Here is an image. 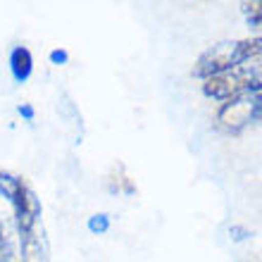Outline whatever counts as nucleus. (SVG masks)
<instances>
[{
  "instance_id": "obj_1",
  "label": "nucleus",
  "mask_w": 262,
  "mask_h": 262,
  "mask_svg": "<svg viewBox=\"0 0 262 262\" xmlns=\"http://www.w3.org/2000/svg\"><path fill=\"white\" fill-rule=\"evenodd\" d=\"M262 55V36L253 38H236V41H222L212 48H207L193 64V76L198 79H210L217 74L234 72L241 64L253 62Z\"/></svg>"
},
{
  "instance_id": "obj_2",
  "label": "nucleus",
  "mask_w": 262,
  "mask_h": 262,
  "mask_svg": "<svg viewBox=\"0 0 262 262\" xmlns=\"http://www.w3.org/2000/svg\"><path fill=\"white\" fill-rule=\"evenodd\" d=\"M10 203L14 207V222H17L19 236L29 234L31 229L38 227V220H41V200L31 191V186H29L27 181H21V186L17 188V193H14V198Z\"/></svg>"
},
{
  "instance_id": "obj_3",
  "label": "nucleus",
  "mask_w": 262,
  "mask_h": 262,
  "mask_svg": "<svg viewBox=\"0 0 262 262\" xmlns=\"http://www.w3.org/2000/svg\"><path fill=\"white\" fill-rule=\"evenodd\" d=\"M217 122L231 134L241 131L243 126H248L253 122V96L241 93V96L222 103L220 112H217Z\"/></svg>"
},
{
  "instance_id": "obj_4",
  "label": "nucleus",
  "mask_w": 262,
  "mask_h": 262,
  "mask_svg": "<svg viewBox=\"0 0 262 262\" xmlns=\"http://www.w3.org/2000/svg\"><path fill=\"white\" fill-rule=\"evenodd\" d=\"M19 262H50V243L43 229H31L19 236Z\"/></svg>"
},
{
  "instance_id": "obj_5",
  "label": "nucleus",
  "mask_w": 262,
  "mask_h": 262,
  "mask_svg": "<svg viewBox=\"0 0 262 262\" xmlns=\"http://www.w3.org/2000/svg\"><path fill=\"white\" fill-rule=\"evenodd\" d=\"M203 93L212 100H220V103H227L231 98L241 96V89H238V81H236L234 72H227V74H217L210 76L203 81Z\"/></svg>"
},
{
  "instance_id": "obj_6",
  "label": "nucleus",
  "mask_w": 262,
  "mask_h": 262,
  "mask_svg": "<svg viewBox=\"0 0 262 262\" xmlns=\"http://www.w3.org/2000/svg\"><path fill=\"white\" fill-rule=\"evenodd\" d=\"M234 76L238 81L241 93H262V60L260 62H246L238 69H234Z\"/></svg>"
},
{
  "instance_id": "obj_7",
  "label": "nucleus",
  "mask_w": 262,
  "mask_h": 262,
  "mask_svg": "<svg viewBox=\"0 0 262 262\" xmlns=\"http://www.w3.org/2000/svg\"><path fill=\"white\" fill-rule=\"evenodd\" d=\"M10 69H12V76L17 81H27L31 72H34V55L31 50L24 48V46H14L12 53H10Z\"/></svg>"
},
{
  "instance_id": "obj_8",
  "label": "nucleus",
  "mask_w": 262,
  "mask_h": 262,
  "mask_svg": "<svg viewBox=\"0 0 262 262\" xmlns=\"http://www.w3.org/2000/svg\"><path fill=\"white\" fill-rule=\"evenodd\" d=\"M110 191H115V193H126V195L136 193V186H134V181L124 174V167L122 165H117L115 169H112V174H110Z\"/></svg>"
},
{
  "instance_id": "obj_9",
  "label": "nucleus",
  "mask_w": 262,
  "mask_h": 262,
  "mask_svg": "<svg viewBox=\"0 0 262 262\" xmlns=\"http://www.w3.org/2000/svg\"><path fill=\"white\" fill-rule=\"evenodd\" d=\"M246 19H248L250 29L253 31H262V0H250V3H243L241 5Z\"/></svg>"
},
{
  "instance_id": "obj_10",
  "label": "nucleus",
  "mask_w": 262,
  "mask_h": 262,
  "mask_svg": "<svg viewBox=\"0 0 262 262\" xmlns=\"http://www.w3.org/2000/svg\"><path fill=\"white\" fill-rule=\"evenodd\" d=\"M21 181L24 179L12 172H0V193L5 195L7 200H12L14 193H17V188L21 186Z\"/></svg>"
},
{
  "instance_id": "obj_11",
  "label": "nucleus",
  "mask_w": 262,
  "mask_h": 262,
  "mask_svg": "<svg viewBox=\"0 0 262 262\" xmlns=\"http://www.w3.org/2000/svg\"><path fill=\"white\" fill-rule=\"evenodd\" d=\"M89 231L91 234H107L110 231V214L96 212L89 217Z\"/></svg>"
},
{
  "instance_id": "obj_12",
  "label": "nucleus",
  "mask_w": 262,
  "mask_h": 262,
  "mask_svg": "<svg viewBox=\"0 0 262 262\" xmlns=\"http://www.w3.org/2000/svg\"><path fill=\"white\" fill-rule=\"evenodd\" d=\"M0 262H19V253H17L10 238L0 246Z\"/></svg>"
},
{
  "instance_id": "obj_13",
  "label": "nucleus",
  "mask_w": 262,
  "mask_h": 262,
  "mask_svg": "<svg viewBox=\"0 0 262 262\" xmlns=\"http://www.w3.org/2000/svg\"><path fill=\"white\" fill-rule=\"evenodd\" d=\"M229 236H231V241H246L253 236V231H248L246 227H231L229 229Z\"/></svg>"
},
{
  "instance_id": "obj_14",
  "label": "nucleus",
  "mask_w": 262,
  "mask_h": 262,
  "mask_svg": "<svg viewBox=\"0 0 262 262\" xmlns=\"http://www.w3.org/2000/svg\"><path fill=\"white\" fill-rule=\"evenodd\" d=\"M253 122H262V93L253 96Z\"/></svg>"
},
{
  "instance_id": "obj_15",
  "label": "nucleus",
  "mask_w": 262,
  "mask_h": 262,
  "mask_svg": "<svg viewBox=\"0 0 262 262\" xmlns=\"http://www.w3.org/2000/svg\"><path fill=\"white\" fill-rule=\"evenodd\" d=\"M69 60V53L67 50H62V48H55L53 53H50V62L53 64H64Z\"/></svg>"
},
{
  "instance_id": "obj_16",
  "label": "nucleus",
  "mask_w": 262,
  "mask_h": 262,
  "mask_svg": "<svg viewBox=\"0 0 262 262\" xmlns=\"http://www.w3.org/2000/svg\"><path fill=\"white\" fill-rule=\"evenodd\" d=\"M17 112H19L27 122H34V117H36V110L31 107V105H19V107H17Z\"/></svg>"
}]
</instances>
